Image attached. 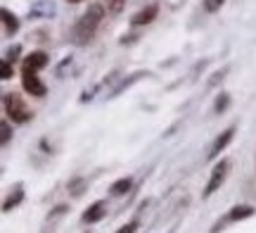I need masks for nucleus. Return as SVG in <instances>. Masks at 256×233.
<instances>
[{
    "label": "nucleus",
    "instance_id": "4",
    "mask_svg": "<svg viewBox=\"0 0 256 233\" xmlns=\"http://www.w3.org/2000/svg\"><path fill=\"white\" fill-rule=\"evenodd\" d=\"M228 171H230V162H228V159H220L218 164L211 169L209 183H206V188H204V193H202V195H204V197H211V195H214V193H216V190H218V188L226 183Z\"/></svg>",
    "mask_w": 256,
    "mask_h": 233
},
{
    "label": "nucleus",
    "instance_id": "16",
    "mask_svg": "<svg viewBox=\"0 0 256 233\" xmlns=\"http://www.w3.org/2000/svg\"><path fill=\"white\" fill-rule=\"evenodd\" d=\"M10 138H12V129H10V119H2V124H0V143L2 145H8Z\"/></svg>",
    "mask_w": 256,
    "mask_h": 233
},
{
    "label": "nucleus",
    "instance_id": "5",
    "mask_svg": "<svg viewBox=\"0 0 256 233\" xmlns=\"http://www.w3.org/2000/svg\"><path fill=\"white\" fill-rule=\"evenodd\" d=\"M256 214V209L252 205H235L232 209H230L228 214L223 216L220 221H216V226L211 228V233H218L220 228L226 224H235V221H242V219H249V216H254Z\"/></svg>",
    "mask_w": 256,
    "mask_h": 233
},
{
    "label": "nucleus",
    "instance_id": "13",
    "mask_svg": "<svg viewBox=\"0 0 256 233\" xmlns=\"http://www.w3.org/2000/svg\"><path fill=\"white\" fill-rule=\"evenodd\" d=\"M130 188H133V178H119V181L112 183L110 193L114 197H121V195H126V193H130Z\"/></svg>",
    "mask_w": 256,
    "mask_h": 233
},
{
    "label": "nucleus",
    "instance_id": "11",
    "mask_svg": "<svg viewBox=\"0 0 256 233\" xmlns=\"http://www.w3.org/2000/svg\"><path fill=\"white\" fill-rule=\"evenodd\" d=\"M0 17H2V27H5V34L8 36H14L19 31V17L14 15V12H10L8 8L0 10Z\"/></svg>",
    "mask_w": 256,
    "mask_h": 233
},
{
    "label": "nucleus",
    "instance_id": "20",
    "mask_svg": "<svg viewBox=\"0 0 256 233\" xmlns=\"http://www.w3.org/2000/svg\"><path fill=\"white\" fill-rule=\"evenodd\" d=\"M64 212H66V205H57L50 214H48V221H55V219H60V216H64Z\"/></svg>",
    "mask_w": 256,
    "mask_h": 233
},
{
    "label": "nucleus",
    "instance_id": "19",
    "mask_svg": "<svg viewBox=\"0 0 256 233\" xmlns=\"http://www.w3.org/2000/svg\"><path fill=\"white\" fill-rule=\"evenodd\" d=\"M228 105H230V95L220 93L218 100H216V105H214V110H216V112H223V110H228Z\"/></svg>",
    "mask_w": 256,
    "mask_h": 233
},
{
    "label": "nucleus",
    "instance_id": "10",
    "mask_svg": "<svg viewBox=\"0 0 256 233\" xmlns=\"http://www.w3.org/2000/svg\"><path fill=\"white\" fill-rule=\"evenodd\" d=\"M57 10L52 5V0H36L31 8H28V17L31 19H38V17H52Z\"/></svg>",
    "mask_w": 256,
    "mask_h": 233
},
{
    "label": "nucleus",
    "instance_id": "2",
    "mask_svg": "<svg viewBox=\"0 0 256 233\" xmlns=\"http://www.w3.org/2000/svg\"><path fill=\"white\" fill-rule=\"evenodd\" d=\"M2 110H5V117H8L12 124H26L34 114L26 107L24 98H19L17 93H5L2 95Z\"/></svg>",
    "mask_w": 256,
    "mask_h": 233
},
{
    "label": "nucleus",
    "instance_id": "15",
    "mask_svg": "<svg viewBox=\"0 0 256 233\" xmlns=\"http://www.w3.org/2000/svg\"><path fill=\"white\" fill-rule=\"evenodd\" d=\"M104 8L110 15H121L126 8V0H104Z\"/></svg>",
    "mask_w": 256,
    "mask_h": 233
},
{
    "label": "nucleus",
    "instance_id": "17",
    "mask_svg": "<svg viewBox=\"0 0 256 233\" xmlns=\"http://www.w3.org/2000/svg\"><path fill=\"white\" fill-rule=\"evenodd\" d=\"M226 3H228V0H204L202 5H204V10H206V12H211V15H214V12H218Z\"/></svg>",
    "mask_w": 256,
    "mask_h": 233
},
{
    "label": "nucleus",
    "instance_id": "7",
    "mask_svg": "<svg viewBox=\"0 0 256 233\" xmlns=\"http://www.w3.org/2000/svg\"><path fill=\"white\" fill-rule=\"evenodd\" d=\"M48 62H50L48 53H43V50H34V53H28V55L24 57V67H22V69L40 72V69H46L48 67Z\"/></svg>",
    "mask_w": 256,
    "mask_h": 233
},
{
    "label": "nucleus",
    "instance_id": "18",
    "mask_svg": "<svg viewBox=\"0 0 256 233\" xmlns=\"http://www.w3.org/2000/svg\"><path fill=\"white\" fill-rule=\"evenodd\" d=\"M12 74H14V67H12V62L2 60V67H0V79H2V81H10V79H12Z\"/></svg>",
    "mask_w": 256,
    "mask_h": 233
},
{
    "label": "nucleus",
    "instance_id": "21",
    "mask_svg": "<svg viewBox=\"0 0 256 233\" xmlns=\"http://www.w3.org/2000/svg\"><path fill=\"white\" fill-rule=\"evenodd\" d=\"M19 53H22V48H19V46L10 48L8 53H5V60H8V62H14V60H17V57H19Z\"/></svg>",
    "mask_w": 256,
    "mask_h": 233
},
{
    "label": "nucleus",
    "instance_id": "22",
    "mask_svg": "<svg viewBox=\"0 0 256 233\" xmlns=\"http://www.w3.org/2000/svg\"><path fill=\"white\" fill-rule=\"evenodd\" d=\"M138 226H140V224H138L136 219H133V221H128L126 226H121V228H119L116 233H136V231H138Z\"/></svg>",
    "mask_w": 256,
    "mask_h": 233
},
{
    "label": "nucleus",
    "instance_id": "1",
    "mask_svg": "<svg viewBox=\"0 0 256 233\" xmlns=\"http://www.w3.org/2000/svg\"><path fill=\"white\" fill-rule=\"evenodd\" d=\"M104 3H92L88 5V10L83 12L78 22L74 24V41H76V46H86V43H90L95 34H98V29H100L102 19H104Z\"/></svg>",
    "mask_w": 256,
    "mask_h": 233
},
{
    "label": "nucleus",
    "instance_id": "12",
    "mask_svg": "<svg viewBox=\"0 0 256 233\" xmlns=\"http://www.w3.org/2000/svg\"><path fill=\"white\" fill-rule=\"evenodd\" d=\"M22 200H24V188L17 186L14 190H10L8 200L2 202V212H12V209H14V207H17L19 202H22Z\"/></svg>",
    "mask_w": 256,
    "mask_h": 233
},
{
    "label": "nucleus",
    "instance_id": "8",
    "mask_svg": "<svg viewBox=\"0 0 256 233\" xmlns=\"http://www.w3.org/2000/svg\"><path fill=\"white\" fill-rule=\"evenodd\" d=\"M104 216H107V202L98 200V202H92V205L83 212L81 221L83 224H95V221H100V219H104Z\"/></svg>",
    "mask_w": 256,
    "mask_h": 233
},
{
    "label": "nucleus",
    "instance_id": "6",
    "mask_svg": "<svg viewBox=\"0 0 256 233\" xmlns=\"http://www.w3.org/2000/svg\"><path fill=\"white\" fill-rule=\"evenodd\" d=\"M156 15H159V5H156V3H150V5H145L140 12H136V15L130 17V24H133V27H147V24H152L156 19Z\"/></svg>",
    "mask_w": 256,
    "mask_h": 233
},
{
    "label": "nucleus",
    "instance_id": "3",
    "mask_svg": "<svg viewBox=\"0 0 256 233\" xmlns=\"http://www.w3.org/2000/svg\"><path fill=\"white\" fill-rule=\"evenodd\" d=\"M22 88L31 98H46L48 95V86L43 84V79L38 76V72H31V69H22Z\"/></svg>",
    "mask_w": 256,
    "mask_h": 233
},
{
    "label": "nucleus",
    "instance_id": "23",
    "mask_svg": "<svg viewBox=\"0 0 256 233\" xmlns=\"http://www.w3.org/2000/svg\"><path fill=\"white\" fill-rule=\"evenodd\" d=\"M66 3H83V0H66Z\"/></svg>",
    "mask_w": 256,
    "mask_h": 233
},
{
    "label": "nucleus",
    "instance_id": "14",
    "mask_svg": "<svg viewBox=\"0 0 256 233\" xmlns=\"http://www.w3.org/2000/svg\"><path fill=\"white\" fill-rule=\"evenodd\" d=\"M86 186H88V181L83 176H76L69 181V193H72L74 197H81L83 195V190H86Z\"/></svg>",
    "mask_w": 256,
    "mask_h": 233
},
{
    "label": "nucleus",
    "instance_id": "9",
    "mask_svg": "<svg viewBox=\"0 0 256 233\" xmlns=\"http://www.w3.org/2000/svg\"><path fill=\"white\" fill-rule=\"evenodd\" d=\"M235 126H228V129L223 131V133H220L218 138L214 140V145H211V150H209V159H214V157H218L220 152H223V150L228 148V143L230 140H232V136H235Z\"/></svg>",
    "mask_w": 256,
    "mask_h": 233
}]
</instances>
